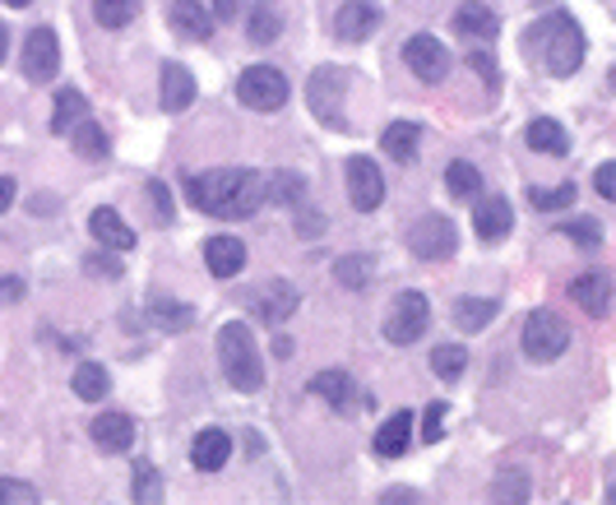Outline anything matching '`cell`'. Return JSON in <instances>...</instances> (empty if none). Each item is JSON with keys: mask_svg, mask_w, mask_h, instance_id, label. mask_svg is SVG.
<instances>
[{"mask_svg": "<svg viewBox=\"0 0 616 505\" xmlns=\"http://www.w3.org/2000/svg\"><path fill=\"white\" fill-rule=\"evenodd\" d=\"M287 80H283V70L274 66H250L241 70V80H237V98L250 107V111H279L287 103Z\"/></svg>", "mask_w": 616, "mask_h": 505, "instance_id": "obj_7", "label": "cell"}, {"mask_svg": "<svg viewBox=\"0 0 616 505\" xmlns=\"http://www.w3.org/2000/svg\"><path fill=\"white\" fill-rule=\"evenodd\" d=\"M19 297H24V279H0V306H10V302H19Z\"/></svg>", "mask_w": 616, "mask_h": 505, "instance_id": "obj_48", "label": "cell"}, {"mask_svg": "<svg viewBox=\"0 0 616 505\" xmlns=\"http://www.w3.org/2000/svg\"><path fill=\"white\" fill-rule=\"evenodd\" d=\"M237 14H241V0H214V24H227Z\"/></svg>", "mask_w": 616, "mask_h": 505, "instance_id": "obj_49", "label": "cell"}, {"mask_svg": "<svg viewBox=\"0 0 616 505\" xmlns=\"http://www.w3.org/2000/svg\"><path fill=\"white\" fill-rule=\"evenodd\" d=\"M371 256H343L339 265H334V279H339V287H348V293H357V287H367L371 283Z\"/></svg>", "mask_w": 616, "mask_h": 505, "instance_id": "obj_38", "label": "cell"}, {"mask_svg": "<svg viewBox=\"0 0 616 505\" xmlns=\"http://www.w3.org/2000/svg\"><path fill=\"white\" fill-rule=\"evenodd\" d=\"M88 232H93V237H98L107 250H117V256H121V250H130V246H134V227L121 219L117 209H107V204L88 213Z\"/></svg>", "mask_w": 616, "mask_h": 505, "instance_id": "obj_18", "label": "cell"}, {"mask_svg": "<svg viewBox=\"0 0 616 505\" xmlns=\"http://www.w3.org/2000/svg\"><path fill=\"white\" fill-rule=\"evenodd\" d=\"M408 250L417 260H427V265L450 260L459 250V227L446 219V213H427V219H417L408 227Z\"/></svg>", "mask_w": 616, "mask_h": 505, "instance_id": "obj_6", "label": "cell"}, {"mask_svg": "<svg viewBox=\"0 0 616 505\" xmlns=\"http://www.w3.org/2000/svg\"><path fill=\"white\" fill-rule=\"evenodd\" d=\"M264 200L301 204L306 200V177H301V172H274V177H264Z\"/></svg>", "mask_w": 616, "mask_h": 505, "instance_id": "obj_33", "label": "cell"}, {"mask_svg": "<svg viewBox=\"0 0 616 505\" xmlns=\"http://www.w3.org/2000/svg\"><path fill=\"white\" fill-rule=\"evenodd\" d=\"M380 501H384V505H394V501H417V492H384Z\"/></svg>", "mask_w": 616, "mask_h": 505, "instance_id": "obj_52", "label": "cell"}, {"mask_svg": "<svg viewBox=\"0 0 616 505\" xmlns=\"http://www.w3.org/2000/svg\"><path fill=\"white\" fill-rule=\"evenodd\" d=\"M70 134H74V153H80V158H88V163H107L111 140H107V130H98V121H93V116H84V121L74 126Z\"/></svg>", "mask_w": 616, "mask_h": 505, "instance_id": "obj_29", "label": "cell"}, {"mask_svg": "<svg viewBox=\"0 0 616 505\" xmlns=\"http://www.w3.org/2000/svg\"><path fill=\"white\" fill-rule=\"evenodd\" d=\"M130 501H140V505H158L163 501V473L153 469L149 459L134 463V478H130Z\"/></svg>", "mask_w": 616, "mask_h": 505, "instance_id": "obj_34", "label": "cell"}, {"mask_svg": "<svg viewBox=\"0 0 616 505\" xmlns=\"http://www.w3.org/2000/svg\"><path fill=\"white\" fill-rule=\"evenodd\" d=\"M218 366H223V376H227V385H233L237 395H260V385H264V362H260L256 334H250L241 320H233V325L218 329Z\"/></svg>", "mask_w": 616, "mask_h": 505, "instance_id": "obj_2", "label": "cell"}, {"mask_svg": "<svg viewBox=\"0 0 616 505\" xmlns=\"http://www.w3.org/2000/svg\"><path fill=\"white\" fill-rule=\"evenodd\" d=\"M473 227H477V242H500L506 232L514 227V209L506 196H477V209H473Z\"/></svg>", "mask_w": 616, "mask_h": 505, "instance_id": "obj_13", "label": "cell"}, {"mask_svg": "<svg viewBox=\"0 0 616 505\" xmlns=\"http://www.w3.org/2000/svg\"><path fill=\"white\" fill-rule=\"evenodd\" d=\"M348 70L343 66H320L311 74V84H306V103H311V111L320 116L330 130H348V121H343V98H348Z\"/></svg>", "mask_w": 616, "mask_h": 505, "instance_id": "obj_5", "label": "cell"}, {"mask_svg": "<svg viewBox=\"0 0 616 505\" xmlns=\"http://www.w3.org/2000/svg\"><path fill=\"white\" fill-rule=\"evenodd\" d=\"M446 190H450V196L454 200H477V196H483V172H477L473 163H464V158H459V163H450L446 167Z\"/></svg>", "mask_w": 616, "mask_h": 505, "instance_id": "obj_31", "label": "cell"}, {"mask_svg": "<svg viewBox=\"0 0 616 505\" xmlns=\"http://www.w3.org/2000/svg\"><path fill=\"white\" fill-rule=\"evenodd\" d=\"M570 325L556 316V310H529V320H524V334H519V348H524V357L529 362H556L570 348Z\"/></svg>", "mask_w": 616, "mask_h": 505, "instance_id": "obj_4", "label": "cell"}, {"mask_svg": "<svg viewBox=\"0 0 616 505\" xmlns=\"http://www.w3.org/2000/svg\"><path fill=\"white\" fill-rule=\"evenodd\" d=\"M93 441H98V450L107 455H121L134 445V418L130 413H98L93 418Z\"/></svg>", "mask_w": 616, "mask_h": 505, "instance_id": "obj_19", "label": "cell"}, {"mask_svg": "<svg viewBox=\"0 0 616 505\" xmlns=\"http://www.w3.org/2000/svg\"><path fill=\"white\" fill-rule=\"evenodd\" d=\"M5 5H14V10H24V5H33V0H5Z\"/></svg>", "mask_w": 616, "mask_h": 505, "instance_id": "obj_55", "label": "cell"}, {"mask_svg": "<svg viewBox=\"0 0 616 505\" xmlns=\"http://www.w3.org/2000/svg\"><path fill=\"white\" fill-rule=\"evenodd\" d=\"M403 61H408V70L417 74V80H427V84L450 74V51L440 47L431 33H413L408 43H403Z\"/></svg>", "mask_w": 616, "mask_h": 505, "instance_id": "obj_10", "label": "cell"}, {"mask_svg": "<svg viewBox=\"0 0 616 505\" xmlns=\"http://www.w3.org/2000/svg\"><path fill=\"white\" fill-rule=\"evenodd\" d=\"M496 310H500V302H491V297H464L454 306V325L464 329V334H477V329H487L496 320Z\"/></svg>", "mask_w": 616, "mask_h": 505, "instance_id": "obj_30", "label": "cell"}, {"mask_svg": "<svg viewBox=\"0 0 616 505\" xmlns=\"http://www.w3.org/2000/svg\"><path fill=\"white\" fill-rule=\"evenodd\" d=\"M158 103H163V111H186L190 103H196V74H190L186 66H163V93H158Z\"/></svg>", "mask_w": 616, "mask_h": 505, "instance_id": "obj_21", "label": "cell"}, {"mask_svg": "<svg viewBox=\"0 0 616 505\" xmlns=\"http://www.w3.org/2000/svg\"><path fill=\"white\" fill-rule=\"evenodd\" d=\"M84 116H93V111H88V98H84L80 89H61V93H56V116H51V130L56 134H70L74 126L84 121Z\"/></svg>", "mask_w": 616, "mask_h": 505, "instance_id": "obj_28", "label": "cell"}, {"mask_svg": "<svg viewBox=\"0 0 616 505\" xmlns=\"http://www.w3.org/2000/svg\"><path fill=\"white\" fill-rule=\"evenodd\" d=\"M153 325L158 329H190L196 325V310L181 302H153Z\"/></svg>", "mask_w": 616, "mask_h": 505, "instance_id": "obj_39", "label": "cell"}, {"mask_svg": "<svg viewBox=\"0 0 616 505\" xmlns=\"http://www.w3.org/2000/svg\"><path fill=\"white\" fill-rule=\"evenodd\" d=\"M427 325H431V302L422 293H403L394 302V310H390V320H384V339L408 348V343H417L422 334H427Z\"/></svg>", "mask_w": 616, "mask_h": 505, "instance_id": "obj_8", "label": "cell"}, {"mask_svg": "<svg viewBox=\"0 0 616 505\" xmlns=\"http://www.w3.org/2000/svg\"><path fill=\"white\" fill-rule=\"evenodd\" d=\"M297 302H301V293H297L293 283L269 279V283L260 287V320H264V325H283V320L297 310Z\"/></svg>", "mask_w": 616, "mask_h": 505, "instance_id": "obj_22", "label": "cell"}, {"mask_svg": "<svg viewBox=\"0 0 616 505\" xmlns=\"http://www.w3.org/2000/svg\"><path fill=\"white\" fill-rule=\"evenodd\" d=\"M246 37H250L256 47H269V43H279V37H283V14H279L274 0H260V5H250V14H246Z\"/></svg>", "mask_w": 616, "mask_h": 505, "instance_id": "obj_24", "label": "cell"}, {"mask_svg": "<svg viewBox=\"0 0 616 505\" xmlns=\"http://www.w3.org/2000/svg\"><path fill=\"white\" fill-rule=\"evenodd\" d=\"M593 190H599L603 200H616V163H603L593 172Z\"/></svg>", "mask_w": 616, "mask_h": 505, "instance_id": "obj_47", "label": "cell"}, {"mask_svg": "<svg viewBox=\"0 0 616 505\" xmlns=\"http://www.w3.org/2000/svg\"><path fill=\"white\" fill-rule=\"evenodd\" d=\"M74 395H80L84 403H98V399H107L111 395V380H107V372L103 366H93V362H84L80 372H74Z\"/></svg>", "mask_w": 616, "mask_h": 505, "instance_id": "obj_35", "label": "cell"}, {"mask_svg": "<svg viewBox=\"0 0 616 505\" xmlns=\"http://www.w3.org/2000/svg\"><path fill=\"white\" fill-rule=\"evenodd\" d=\"M570 302L584 306L593 320H603L607 310H612V279L599 274V269H593V274H580V279L570 283Z\"/></svg>", "mask_w": 616, "mask_h": 505, "instance_id": "obj_17", "label": "cell"}, {"mask_svg": "<svg viewBox=\"0 0 616 505\" xmlns=\"http://www.w3.org/2000/svg\"><path fill=\"white\" fill-rule=\"evenodd\" d=\"M348 200L357 213H371L384 204V177L371 158H353L348 163Z\"/></svg>", "mask_w": 616, "mask_h": 505, "instance_id": "obj_12", "label": "cell"}, {"mask_svg": "<svg viewBox=\"0 0 616 505\" xmlns=\"http://www.w3.org/2000/svg\"><path fill=\"white\" fill-rule=\"evenodd\" d=\"M149 200H153V209H158V223H171L177 204H171V190L163 181H149Z\"/></svg>", "mask_w": 616, "mask_h": 505, "instance_id": "obj_45", "label": "cell"}, {"mask_svg": "<svg viewBox=\"0 0 616 505\" xmlns=\"http://www.w3.org/2000/svg\"><path fill=\"white\" fill-rule=\"evenodd\" d=\"M529 43H543V66L556 74V80H566V74H574L584 66V33L566 10L547 14L543 24L529 33Z\"/></svg>", "mask_w": 616, "mask_h": 505, "instance_id": "obj_3", "label": "cell"}, {"mask_svg": "<svg viewBox=\"0 0 616 505\" xmlns=\"http://www.w3.org/2000/svg\"><path fill=\"white\" fill-rule=\"evenodd\" d=\"M376 28H380V5L376 0H343L339 14H334L339 43H367Z\"/></svg>", "mask_w": 616, "mask_h": 505, "instance_id": "obj_11", "label": "cell"}, {"mask_svg": "<svg viewBox=\"0 0 616 505\" xmlns=\"http://www.w3.org/2000/svg\"><path fill=\"white\" fill-rule=\"evenodd\" d=\"M311 395H320L324 403L334 408V413H348V408H353V376L348 372H320L311 380Z\"/></svg>", "mask_w": 616, "mask_h": 505, "instance_id": "obj_27", "label": "cell"}, {"mask_svg": "<svg viewBox=\"0 0 616 505\" xmlns=\"http://www.w3.org/2000/svg\"><path fill=\"white\" fill-rule=\"evenodd\" d=\"M88 269H93V274H98V269H103L107 279H121V265L111 260V256H93V260H88Z\"/></svg>", "mask_w": 616, "mask_h": 505, "instance_id": "obj_50", "label": "cell"}, {"mask_svg": "<svg viewBox=\"0 0 616 505\" xmlns=\"http://www.w3.org/2000/svg\"><path fill=\"white\" fill-rule=\"evenodd\" d=\"M469 66H473V70H477V74H483V80H487V93H496L500 74H496V61H491V56H487V51H469Z\"/></svg>", "mask_w": 616, "mask_h": 505, "instance_id": "obj_46", "label": "cell"}, {"mask_svg": "<svg viewBox=\"0 0 616 505\" xmlns=\"http://www.w3.org/2000/svg\"><path fill=\"white\" fill-rule=\"evenodd\" d=\"M167 24L177 28L186 43H209V33H214V14H209V5H200V0H171Z\"/></svg>", "mask_w": 616, "mask_h": 505, "instance_id": "obj_14", "label": "cell"}, {"mask_svg": "<svg viewBox=\"0 0 616 505\" xmlns=\"http://www.w3.org/2000/svg\"><path fill=\"white\" fill-rule=\"evenodd\" d=\"M274 357H293V339H274Z\"/></svg>", "mask_w": 616, "mask_h": 505, "instance_id": "obj_53", "label": "cell"}, {"mask_svg": "<svg viewBox=\"0 0 616 505\" xmlns=\"http://www.w3.org/2000/svg\"><path fill=\"white\" fill-rule=\"evenodd\" d=\"M574 196H580V186L574 181H561V186H552V190H529V204L537 209V213H561V209H570L574 204Z\"/></svg>", "mask_w": 616, "mask_h": 505, "instance_id": "obj_36", "label": "cell"}, {"mask_svg": "<svg viewBox=\"0 0 616 505\" xmlns=\"http://www.w3.org/2000/svg\"><path fill=\"white\" fill-rule=\"evenodd\" d=\"M186 200L190 209L209 213V219H250L264 204V177L250 167H214V172H196L186 177Z\"/></svg>", "mask_w": 616, "mask_h": 505, "instance_id": "obj_1", "label": "cell"}, {"mask_svg": "<svg viewBox=\"0 0 616 505\" xmlns=\"http://www.w3.org/2000/svg\"><path fill=\"white\" fill-rule=\"evenodd\" d=\"M37 492L28 488V482H19V478H0V505H33Z\"/></svg>", "mask_w": 616, "mask_h": 505, "instance_id": "obj_41", "label": "cell"}, {"mask_svg": "<svg viewBox=\"0 0 616 505\" xmlns=\"http://www.w3.org/2000/svg\"><path fill=\"white\" fill-rule=\"evenodd\" d=\"M227 459H233V436H227L223 426H204L196 445H190V463H196L200 473H218Z\"/></svg>", "mask_w": 616, "mask_h": 505, "instance_id": "obj_16", "label": "cell"}, {"mask_svg": "<svg viewBox=\"0 0 616 505\" xmlns=\"http://www.w3.org/2000/svg\"><path fill=\"white\" fill-rule=\"evenodd\" d=\"M5 47H10V28L0 24V61H5Z\"/></svg>", "mask_w": 616, "mask_h": 505, "instance_id": "obj_54", "label": "cell"}, {"mask_svg": "<svg viewBox=\"0 0 616 505\" xmlns=\"http://www.w3.org/2000/svg\"><path fill=\"white\" fill-rule=\"evenodd\" d=\"M524 140H529V149H537V153H552V158H566L570 153V134L552 121V116H537V121L524 130Z\"/></svg>", "mask_w": 616, "mask_h": 505, "instance_id": "obj_26", "label": "cell"}, {"mask_svg": "<svg viewBox=\"0 0 616 505\" xmlns=\"http://www.w3.org/2000/svg\"><path fill=\"white\" fill-rule=\"evenodd\" d=\"M417 144H422V126L417 121H394V126H384V134H380V149L390 153L394 163H413Z\"/></svg>", "mask_w": 616, "mask_h": 505, "instance_id": "obj_25", "label": "cell"}, {"mask_svg": "<svg viewBox=\"0 0 616 505\" xmlns=\"http://www.w3.org/2000/svg\"><path fill=\"white\" fill-rule=\"evenodd\" d=\"M204 265H209V274L214 279H237L241 269H246V242L241 237H209L204 242Z\"/></svg>", "mask_w": 616, "mask_h": 505, "instance_id": "obj_15", "label": "cell"}, {"mask_svg": "<svg viewBox=\"0 0 616 505\" xmlns=\"http://www.w3.org/2000/svg\"><path fill=\"white\" fill-rule=\"evenodd\" d=\"M529 501V473H506L496 482V501Z\"/></svg>", "mask_w": 616, "mask_h": 505, "instance_id": "obj_42", "label": "cell"}, {"mask_svg": "<svg viewBox=\"0 0 616 505\" xmlns=\"http://www.w3.org/2000/svg\"><path fill=\"white\" fill-rule=\"evenodd\" d=\"M454 33H459V37H469V43H496L500 19H496L491 5H477V0H469V5L454 14Z\"/></svg>", "mask_w": 616, "mask_h": 505, "instance_id": "obj_20", "label": "cell"}, {"mask_svg": "<svg viewBox=\"0 0 616 505\" xmlns=\"http://www.w3.org/2000/svg\"><path fill=\"white\" fill-rule=\"evenodd\" d=\"M14 196H19V186H14V177H0V213H5V209L14 204Z\"/></svg>", "mask_w": 616, "mask_h": 505, "instance_id": "obj_51", "label": "cell"}, {"mask_svg": "<svg viewBox=\"0 0 616 505\" xmlns=\"http://www.w3.org/2000/svg\"><path fill=\"white\" fill-rule=\"evenodd\" d=\"M446 413H450V403H431L427 408V418H422V436H427V445L446 436Z\"/></svg>", "mask_w": 616, "mask_h": 505, "instance_id": "obj_43", "label": "cell"}, {"mask_svg": "<svg viewBox=\"0 0 616 505\" xmlns=\"http://www.w3.org/2000/svg\"><path fill=\"white\" fill-rule=\"evenodd\" d=\"M464 372H469V348L464 343H440V348H431V376L459 380Z\"/></svg>", "mask_w": 616, "mask_h": 505, "instance_id": "obj_32", "label": "cell"}, {"mask_svg": "<svg viewBox=\"0 0 616 505\" xmlns=\"http://www.w3.org/2000/svg\"><path fill=\"white\" fill-rule=\"evenodd\" d=\"M408 441H413V413L408 408H399L394 418H384L380 422V432H376V455H384V459H399L403 450H408Z\"/></svg>", "mask_w": 616, "mask_h": 505, "instance_id": "obj_23", "label": "cell"}, {"mask_svg": "<svg viewBox=\"0 0 616 505\" xmlns=\"http://www.w3.org/2000/svg\"><path fill=\"white\" fill-rule=\"evenodd\" d=\"M566 237L584 250H599L603 246V223L599 219H574V223H566Z\"/></svg>", "mask_w": 616, "mask_h": 505, "instance_id": "obj_40", "label": "cell"}, {"mask_svg": "<svg viewBox=\"0 0 616 505\" xmlns=\"http://www.w3.org/2000/svg\"><path fill=\"white\" fill-rule=\"evenodd\" d=\"M134 14H140V0H93V19L103 28H126L134 24Z\"/></svg>", "mask_w": 616, "mask_h": 505, "instance_id": "obj_37", "label": "cell"}, {"mask_svg": "<svg viewBox=\"0 0 616 505\" xmlns=\"http://www.w3.org/2000/svg\"><path fill=\"white\" fill-rule=\"evenodd\" d=\"M324 227H330V223H324V213H320V209H301V213H297V237H306V242H311V237H324Z\"/></svg>", "mask_w": 616, "mask_h": 505, "instance_id": "obj_44", "label": "cell"}, {"mask_svg": "<svg viewBox=\"0 0 616 505\" xmlns=\"http://www.w3.org/2000/svg\"><path fill=\"white\" fill-rule=\"evenodd\" d=\"M19 66H24V80H33V84L56 80V70H61V43H56V33L51 28H33L24 37V56H19Z\"/></svg>", "mask_w": 616, "mask_h": 505, "instance_id": "obj_9", "label": "cell"}]
</instances>
